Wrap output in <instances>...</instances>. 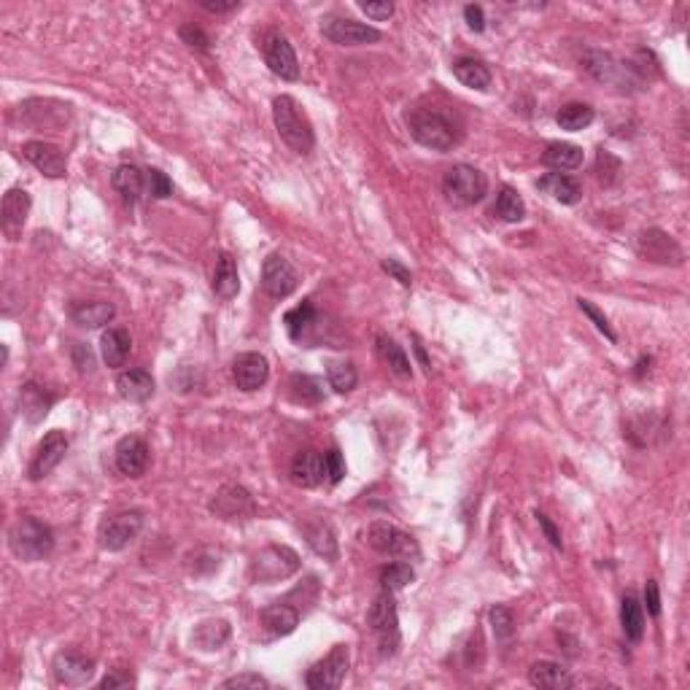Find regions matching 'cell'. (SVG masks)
Here are the masks:
<instances>
[{
  "instance_id": "obj_21",
  "label": "cell",
  "mask_w": 690,
  "mask_h": 690,
  "mask_svg": "<svg viewBox=\"0 0 690 690\" xmlns=\"http://www.w3.org/2000/svg\"><path fill=\"white\" fill-rule=\"evenodd\" d=\"M326 474V464H324V456L318 451H302L294 456L292 467H289V477L294 486L300 489H316L318 482L324 480Z\"/></svg>"
},
{
  "instance_id": "obj_47",
  "label": "cell",
  "mask_w": 690,
  "mask_h": 690,
  "mask_svg": "<svg viewBox=\"0 0 690 690\" xmlns=\"http://www.w3.org/2000/svg\"><path fill=\"white\" fill-rule=\"evenodd\" d=\"M267 685L270 682L256 671H243V674H235V677L222 682V687H267Z\"/></svg>"
},
{
  "instance_id": "obj_23",
  "label": "cell",
  "mask_w": 690,
  "mask_h": 690,
  "mask_svg": "<svg viewBox=\"0 0 690 690\" xmlns=\"http://www.w3.org/2000/svg\"><path fill=\"white\" fill-rule=\"evenodd\" d=\"M116 391L127 402H146L154 396V378L149 370H141V367L124 370L116 378Z\"/></svg>"
},
{
  "instance_id": "obj_46",
  "label": "cell",
  "mask_w": 690,
  "mask_h": 690,
  "mask_svg": "<svg viewBox=\"0 0 690 690\" xmlns=\"http://www.w3.org/2000/svg\"><path fill=\"white\" fill-rule=\"evenodd\" d=\"M324 464H326V477L329 482H340L345 477V459L337 448H332L326 456H324Z\"/></svg>"
},
{
  "instance_id": "obj_48",
  "label": "cell",
  "mask_w": 690,
  "mask_h": 690,
  "mask_svg": "<svg viewBox=\"0 0 690 690\" xmlns=\"http://www.w3.org/2000/svg\"><path fill=\"white\" fill-rule=\"evenodd\" d=\"M178 33H181L184 43H189V46H194V49H202V51H208V46H211V38L205 35L200 27H194V25H184Z\"/></svg>"
},
{
  "instance_id": "obj_52",
  "label": "cell",
  "mask_w": 690,
  "mask_h": 690,
  "mask_svg": "<svg viewBox=\"0 0 690 690\" xmlns=\"http://www.w3.org/2000/svg\"><path fill=\"white\" fill-rule=\"evenodd\" d=\"M359 9L375 22H386L394 14V4H388V0H383V4H362Z\"/></svg>"
},
{
  "instance_id": "obj_51",
  "label": "cell",
  "mask_w": 690,
  "mask_h": 690,
  "mask_svg": "<svg viewBox=\"0 0 690 690\" xmlns=\"http://www.w3.org/2000/svg\"><path fill=\"white\" fill-rule=\"evenodd\" d=\"M74 362H76L79 372H92L95 370V357H92V351L87 349L84 342L74 345Z\"/></svg>"
},
{
  "instance_id": "obj_4",
  "label": "cell",
  "mask_w": 690,
  "mask_h": 690,
  "mask_svg": "<svg viewBox=\"0 0 690 690\" xmlns=\"http://www.w3.org/2000/svg\"><path fill=\"white\" fill-rule=\"evenodd\" d=\"M486 192H489V178L472 165H453L443 176V194L451 205H456V208L477 205L482 197H486Z\"/></svg>"
},
{
  "instance_id": "obj_18",
  "label": "cell",
  "mask_w": 690,
  "mask_h": 690,
  "mask_svg": "<svg viewBox=\"0 0 690 690\" xmlns=\"http://www.w3.org/2000/svg\"><path fill=\"white\" fill-rule=\"evenodd\" d=\"M267 378H270V365L256 351L240 354L232 362V380L240 391H256L267 383Z\"/></svg>"
},
{
  "instance_id": "obj_17",
  "label": "cell",
  "mask_w": 690,
  "mask_h": 690,
  "mask_svg": "<svg viewBox=\"0 0 690 690\" xmlns=\"http://www.w3.org/2000/svg\"><path fill=\"white\" fill-rule=\"evenodd\" d=\"M114 459H116V469L127 477H141L149 467V445L141 440V437H122L116 443V451H114Z\"/></svg>"
},
{
  "instance_id": "obj_2",
  "label": "cell",
  "mask_w": 690,
  "mask_h": 690,
  "mask_svg": "<svg viewBox=\"0 0 690 690\" xmlns=\"http://www.w3.org/2000/svg\"><path fill=\"white\" fill-rule=\"evenodd\" d=\"M9 547L20 561H41L54 550V531L38 518H20L9 531Z\"/></svg>"
},
{
  "instance_id": "obj_5",
  "label": "cell",
  "mask_w": 690,
  "mask_h": 690,
  "mask_svg": "<svg viewBox=\"0 0 690 690\" xmlns=\"http://www.w3.org/2000/svg\"><path fill=\"white\" fill-rule=\"evenodd\" d=\"M407 127L410 135L416 141L432 152H451L459 144V135L453 129V124L443 116V114H432V111H416L407 116Z\"/></svg>"
},
{
  "instance_id": "obj_9",
  "label": "cell",
  "mask_w": 690,
  "mask_h": 690,
  "mask_svg": "<svg viewBox=\"0 0 690 690\" xmlns=\"http://www.w3.org/2000/svg\"><path fill=\"white\" fill-rule=\"evenodd\" d=\"M321 35L337 46H365V43H378L380 30L349 17H329L321 25Z\"/></svg>"
},
{
  "instance_id": "obj_22",
  "label": "cell",
  "mask_w": 690,
  "mask_h": 690,
  "mask_svg": "<svg viewBox=\"0 0 690 690\" xmlns=\"http://www.w3.org/2000/svg\"><path fill=\"white\" fill-rule=\"evenodd\" d=\"M297 626H300V612L286 601H275L262 609V629L275 639L289 637Z\"/></svg>"
},
{
  "instance_id": "obj_24",
  "label": "cell",
  "mask_w": 690,
  "mask_h": 690,
  "mask_svg": "<svg viewBox=\"0 0 690 690\" xmlns=\"http://www.w3.org/2000/svg\"><path fill=\"white\" fill-rule=\"evenodd\" d=\"M529 682L542 690H561L572 685L569 669H564L556 661H537L529 666Z\"/></svg>"
},
{
  "instance_id": "obj_31",
  "label": "cell",
  "mask_w": 690,
  "mask_h": 690,
  "mask_svg": "<svg viewBox=\"0 0 690 690\" xmlns=\"http://www.w3.org/2000/svg\"><path fill=\"white\" fill-rule=\"evenodd\" d=\"M620 626H623V634L629 642H642L645 637V609L639 604L637 596H623V601H620Z\"/></svg>"
},
{
  "instance_id": "obj_39",
  "label": "cell",
  "mask_w": 690,
  "mask_h": 690,
  "mask_svg": "<svg viewBox=\"0 0 690 690\" xmlns=\"http://www.w3.org/2000/svg\"><path fill=\"white\" fill-rule=\"evenodd\" d=\"M596 119L593 108L585 106V103H567L559 114H556V122L561 124V129H569V132H580L585 127H591Z\"/></svg>"
},
{
  "instance_id": "obj_12",
  "label": "cell",
  "mask_w": 690,
  "mask_h": 690,
  "mask_svg": "<svg viewBox=\"0 0 690 690\" xmlns=\"http://www.w3.org/2000/svg\"><path fill=\"white\" fill-rule=\"evenodd\" d=\"M637 251H639L642 259L655 262V264H674V267H679L685 262V251L679 248V243L669 232H663L658 227L645 230L637 238Z\"/></svg>"
},
{
  "instance_id": "obj_29",
  "label": "cell",
  "mask_w": 690,
  "mask_h": 690,
  "mask_svg": "<svg viewBox=\"0 0 690 690\" xmlns=\"http://www.w3.org/2000/svg\"><path fill=\"white\" fill-rule=\"evenodd\" d=\"M537 186H539L545 194L553 197V200L564 202V205H575V202L583 200V186H580L575 178L564 176V173H547L545 178H539Z\"/></svg>"
},
{
  "instance_id": "obj_10",
  "label": "cell",
  "mask_w": 690,
  "mask_h": 690,
  "mask_svg": "<svg viewBox=\"0 0 690 690\" xmlns=\"http://www.w3.org/2000/svg\"><path fill=\"white\" fill-rule=\"evenodd\" d=\"M300 284L297 270L289 264L286 256L281 254H270L262 264V289L272 297V300H284L289 297Z\"/></svg>"
},
{
  "instance_id": "obj_1",
  "label": "cell",
  "mask_w": 690,
  "mask_h": 690,
  "mask_svg": "<svg viewBox=\"0 0 690 690\" xmlns=\"http://www.w3.org/2000/svg\"><path fill=\"white\" fill-rule=\"evenodd\" d=\"M272 122H275V129H278L281 141L297 152V154H310L313 146H316V135H313V127L305 116V111L297 106L294 98L289 95H281L272 100Z\"/></svg>"
},
{
  "instance_id": "obj_35",
  "label": "cell",
  "mask_w": 690,
  "mask_h": 690,
  "mask_svg": "<svg viewBox=\"0 0 690 690\" xmlns=\"http://www.w3.org/2000/svg\"><path fill=\"white\" fill-rule=\"evenodd\" d=\"M284 321H286L289 337L297 340V342H305L308 334H310V332L316 329V324H318V313H316V308L310 305V300H305L302 305H297L294 310H289Z\"/></svg>"
},
{
  "instance_id": "obj_45",
  "label": "cell",
  "mask_w": 690,
  "mask_h": 690,
  "mask_svg": "<svg viewBox=\"0 0 690 690\" xmlns=\"http://www.w3.org/2000/svg\"><path fill=\"white\" fill-rule=\"evenodd\" d=\"M146 186H149V194L157 197V200H165V197L173 194V181L162 170H157V168L146 170Z\"/></svg>"
},
{
  "instance_id": "obj_57",
  "label": "cell",
  "mask_w": 690,
  "mask_h": 690,
  "mask_svg": "<svg viewBox=\"0 0 690 690\" xmlns=\"http://www.w3.org/2000/svg\"><path fill=\"white\" fill-rule=\"evenodd\" d=\"M412 342H416V354H419V359H421V365H424V370H432L429 367V359H427V351H424V345H421V340L412 334Z\"/></svg>"
},
{
  "instance_id": "obj_43",
  "label": "cell",
  "mask_w": 690,
  "mask_h": 690,
  "mask_svg": "<svg viewBox=\"0 0 690 690\" xmlns=\"http://www.w3.org/2000/svg\"><path fill=\"white\" fill-rule=\"evenodd\" d=\"M489 617H491V626H494V631H497V639H510V637H513V631H515V617H513V612H510L507 607L497 604V607L489 612Z\"/></svg>"
},
{
  "instance_id": "obj_14",
  "label": "cell",
  "mask_w": 690,
  "mask_h": 690,
  "mask_svg": "<svg viewBox=\"0 0 690 690\" xmlns=\"http://www.w3.org/2000/svg\"><path fill=\"white\" fill-rule=\"evenodd\" d=\"M51 669H54V677H57L59 685L82 687V685H87V682L92 679V674H95V661L87 658V655H82V653L67 650V653H59V655L54 658Z\"/></svg>"
},
{
  "instance_id": "obj_8",
  "label": "cell",
  "mask_w": 690,
  "mask_h": 690,
  "mask_svg": "<svg viewBox=\"0 0 690 690\" xmlns=\"http://www.w3.org/2000/svg\"><path fill=\"white\" fill-rule=\"evenodd\" d=\"M349 666H351L349 645H334L326 658H321L318 663H313L308 669L305 685L310 690H334V687L342 685L345 674H349Z\"/></svg>"
},
{
  "instance_id": "obj_36",
  "label": "cell",
  "mask_w": 690,
  "mask_h": 690,
  "mask_svg": "<svg viewBox=\"0 0 690 690\" xmlns=\"http://www.w3.org/2000/svg\"><path fill=\"white\" fill-rule=\"evenodd\" d=\"M227 639H230V623H227V620H205V623H200L194 629V637H192V642L200 650H205V653L219 650Z\"/></svg>"
},
{
  "instance_id": "obj_54",
  "label": "cell",
  "mask_w": 690,
  "mask_h": 690,
  "mask_svg": "<svg viewBox=\"0 0 690 690\" xmlns=\"http://www.w3.org/2000/svg\"><path fill=\"white\" fill-rule=\"evenodd\" d=\"M645 604H647V612L653 617L661 615V593H658V583L655 580H647V585H645Z\"/></svg>"
},
{
  "instance_id": "obj_11",
  "label": "cell",
  "mask_w": 690,
  "mask_h": 690,
  "mask_svg": "<svg viewBox=\"0 0 690 690\" xmlns=\"http://www.w3.org/2000/svg\"><path fill=\"white\" fill-rule=\"evenodd\" d=\"M141 529H144V513H137V510L119 513L100 526V547L111 550V553H119V550H124L137 534H141Z\"/></svg>"
},
{
  "instance_id": "obj_6",
  "label": "cell",
  "mask_w": 690,
  "mask_h": 690,
  "mask_svg": "<svg viewBox=\"0 0 690 690\" xmlns=\"http://www.w3.org/2000/svg\"><path fill=\"white\" fill-rule=\"evenodd\" d=\"M365 539L372 550H378V553L383 556H391V559H419L421 550H419V542L412 539L407 531L396 529L394 523H386V521H375L367 526L365 531Z\"/></svg>"
},
{
  "instance_id": "obj_41",
  "label": "cell",
  "mask_w": 690,
  "mask_h": 690,
  "mask_svg": "<svg viewBox=\"0 0 690 690\" xmlns=\"http://www.w3.org/2000/svg\"><path fill=\"white\" fill-rule=\"evenodd\" d=\"M412 580H416V572H412V567L404 564V561H396V564H391V567H386V569L380 572V585H383V591H388V593L402 591V588L410 585Z\"/></svg>"
},
{
  "instance_id": "obj_40",
  "label": "cell",
  "mask_w": 690,
  "mask_h": 690,
  "mask_svg": "<svg viewBox=\"0 0 690 690\" xmlns=\"http://www.w3.org/2000/svg\"><path fill=\"white\" fill-rule=\"evenodd\" d=\"M326 378H329V386L337 391V394H349L357 388L359 383V375H357V367L351 362H332L329 370H326Z\"/></svg>"
},
{
  "instance_id": "obj_3",
  "label": "cell",
  "mask_w": 690,
  "mask_h": 690,
  "mask_svg": "<svg viewBox=\"0 0 690 690\" xmlns=\"http://www.w3.org/2000/svg\"><path fill=\"white\" fill-rule=\"evenodd\" d=\"M297 569H300V556L292 547L267 545L254 556V561L248 567V577H251V583L270 585V583H281V580L292 577Z\"/></svg>"
},
{
  "instance_id": "obj_34",
  "label": "cell",
  "mask_w": 690,
  "mask_h": 690,
  "mask_svg": "<svg viewBox=\"0 0 690 690\" xmlns=\"http://www.w3.org/2000/svg\"><path fill=\"white\" fill-rule=\"evenodd\" d=\"M114 316H116V308L111 302H76L71 308V318L87 329L106 326L108 321H114Z\"/></svg>"
},
{
  "instance_id": "obj_28",
  "label": "cell",
  "mask_w": 690,
  "mask_h": 690,
  "mask_svg": "<svg viewBox=\"0 0 690 690\" xmlns=\"http://www.w3.org/2000/svg\"><path fill=\"white\" fill-rule=\"evenodd\" d=\"M453 76L464 87L477 90V92H486L491 87V71L480 59H474V57H459L453 62Z\"/></svg>"
},
{
  "instance_id": "obj_55",
  "label": "cell",
  "mask_w": 690,
  "mask_h": 690,
  "mask_svg": "<svg viewBox=\"0 0 690 690\" xmlns=\"http://www.w3.org/2000/svg\"><path fill=\"white\" fill-rule=\"evenodd\" d=\"M200 6H202L205 12H211V14H227V12H235L240 4H238V0H232V4H216V0H200Z\"/></svg>"
},
{
  "instance_id": "obj_33",
  "label": "cell",
  "mask_w": 690,
  "mask_h": 690,
  "mask_svg": "<svg viewBox=\"0 0 690 690\" xmlns=\"http://www.w3.org/2000/svg\"><path fill=\"white\" fill-rule=\"evenodd\" d=\"M542 162L553 170H577L585 162V154L575 144H550L542 154Z\"/></svg>"
},
{
  "instance_id": "obj_50",
  "label": "cell",
  "mask_w": 690,
  "mask_h": 690,
  "mask_svg": "<svg viewBox=\"0 0 690 690\" xmlns=\"http://www.w3.org/2000/svg\"><path fill=\"white\" fill-rule=\"evenodd\" d=\"M388 275H391V278L394 281H399L402 286H410L412 284V275H410V270L407 267H402L396 259H383V264H380Z\"/></svg>"
},
{
  "instance_id": "obj_32",
  "label": "cell",
  "mask_w": 690,
  "mask_h": 690,
  "mask_svg": "<svg viewBox=\"0 0 690 690\" xmlns=\"http://www.w3.org/2000/svg\"><path fill=\"white\" fill-rule=\"evenodd\" d=\"M214 292L222 300H232L240 292V275H238V264L230 254H222L214 270Z\"/></svg>"
},
{
  "instance_id": "obj_26",
  "label": "cell",
  "mask_w": 690,
  "mask_h": 690,
  "mask_svg": "<svg viewBox=\"0 0 690 690\" xmlns=\"http://www.w3.org/2000/svg\"><path fill=\"white\" fill-rule=\"evenodd\" d=\"M54 404V396L46 394L38 383H25L22 391H20V412L30 421V424H38L46 419V412L51 410Z\"/></svg>"
},
{
  "instance_id": "obj_15",
  "label": "cell",
  "mask_w": 690,
  "mask_h": 690,
  "mask_svg": "<svg viewBox=\"0 0 690 690\" xmlns=\"http://www.w3.org/2000/svg\"><path fill=\"white\" fill-rule=\"evenodd\" d=\"M65 453H67V437H65V432H59V429L49 432V435L41 440L35 456H33V461H30V469H27L30 480L46 477V474L65 459Z\"/></svg>"
},
{
  "instance_id": "obj_44",
  "label": "cell",
  "mask_w": 690,
  "mask_h": 690,
  "mask_svg": "<svg viewBox=\"0 0 690 690\" xmlns=\"http://www.w3.org/2000/svg\"><path fill=\"white\" fill-rule=\"evenodd\" d=\"M577 305H580V310H583V313H585V316H588V318L596 324V329H599V332H601V334H604L609 342H615V340H617V334H615V329L609 326L607 316H604V313H601V310H599V308H596L591 300H583V297H580V300H577Z\"/></svg>"
},
{
  "instance_id": "obj_27",
  "label": "cell",
  "mask_w": 690,
  "mask_h": 690,
  "mask_svg": "<svg viewBox=\"0 0 690 690\" xmlns=\"http://www.w3.org/2000/svg\"><path fill=\"white\" fill-rule=\"evenodd\" d=\"M302 534H305L308 545L313 547V553H318L326 561H337V537H334V529L326 521L302 523Z\"/></svg>"
},
{
  "instance_id": "obj_16",
  "label": "cell",
  "mask_w": 690,
  "mask_h": 690,
  "mask_svg": "<svg viewBox=\"0 0 690 690\" xmlns=\"http://www.w3.org/2000/svg\"><path fill=\"white\" fill-rule=\"evenodd\" d=\"M22 157L35 168L41 170L46 178H65L67 176V160L65 154L51 146V144H43V141H30L22 146Z\"/></svg>"
},
{
  "instance_id": "obj_49",
  "label": "cell",
  "mask_w": 690,
  "mask_h": 690,
  "mask_svg": "<svg viewBox=\"0 0 690 690\" xmlns=\"http://www.w3.org/2000/svg\"><path fill=\"white\" fill-rule=\"evenodd\" d=\"M537 523H539V529H542V534H545V539L553 545L556 550H561L564 547V539H561V531L556 529V523L550 521L545 513H537Z\"/></svg>"
},
{
  "instance_id": "obj_19",
  "label": "cell",
  "mask_w": 690,
  "mask_h": 690,
  "mask_svg": "<svg viewBox=\"0 0 690 690\" xmlns=\"http://www.w3.org/2000/svg\"><path fill=\"white\" fill-rule=\"evenodd\" d=\"M211 510L224 518V521H243L248 515H254L256 505H254V497L243 489V486H224L214 502H211Z\"/></svg>"
},
{
  "instance_id": "obj_30",
  "label": "cell",
  "mask_w": 690,
  "mask_h": 690,
  "mask_svg": "<svg viewBox=\"0 0 690 690\" xmlns=\"http://www.w3.org/2000/svg\"><path fill=\"white\" fill-rule=\"evenodd\" d=\"M100 351H103V362L114 370L124 367V362L129 359L132 351V340L124 329H108L100 340Z\"/></svg>"
},
{
  "instance_id": "obj_7",
  "label": "cell",
  "mask_w": 690,
  "mask_h": 690,
  "mask_svg": "<svg viewBox=\"0 0 690 690\" xmlns=\"http://www.w3.org/2000/svg\"><path fill=\"white\" fill-rule=\"evenodd\" d=\"M367 623L378 637L380 653L394 655L399 647V617H396V601L388 591H383L367 609Z\"/></svg>"
},
{
  "instance_id": "obj_42",
  "label": "cell",
  "mask_w": 690,
  "mask_h": 690,
  "mask_svg": "<svg viewBox=\"0 0 690 690\" xmlns=\"http://www.w3.org/2000/svg\"><path fill=\"white\" fill-rule=\"evenodd\" d=\"M289 391H292V399H294V402H302V404H316V402H321V396H324L318 380L310 378V375H292Z\"/></svg>"
},
{
  "instance_id": "obj_56",
  "label": "cell",
  "mask_w": 690,
  "mask_h": 690,
  "mask_svg": "<svg viewBox=\"0 0 690 690\" xmlns=\"http://www.w3.org/2000/svg\"><path fill=\"white\" fill-rule=\"evenodd\" d=\"M127 685H132V677H129V674H108V677H103V682H100V687H103V690L127 687Z\"/></svg>"
},
{
  "instance_id": "obj_37",
  "label": "cell",
  "mask_w": 690,
  "mask_h": 690,
  "mask_svg": "<svg viewBox=\"0 0 690 690\" xmlns=\"http://www.w3.org/2000/svg\"><path fill=\"white\" fill-rule=\"evenodd\" d=\"M491 211H494V216H499L502 222L515 224V222H523V219H526V202H523V197H521L515 189L502 186Z\"/></svg>"
},
{
  "instance_id": "obj_20",
  "label": "cell",
  "mask_w": 690,
  "mask_h": 690,
  "mask_svg": "<svg viewBox=\"0 0 690 690\" xmlns=\"http://www.w3.org/2000/svg\"><path fill=\"white\" fill-rule=\"evenodd\" d=\"M30 205H33V200L25 189H9L6 192L4 205H0V216H4V232L12 240L22 232V227L30 216Z\"/></svg>"
},
{
  "instance_id": "obj_25",
  "label": "cell",
  "mask_w": 690,
  "mask_h": 690,
  "mask_svg": "<svg viewBox=\"0 0 690 690\" xmlns=\"http://www.w3.org/2000/svg\"><path fill=\"white\" fill-rule=\"evenodd\" d=\"M111 184L122 194V200L132 205L141 200V194L146 189V170L135 168V165H119L111 176Z\"/></svg>"
},
{
  "instance_id": "obj_38",
  "label": "cell",
  "mask_w": 690,
  "mask_h": 690,
  "mask_svg": "<svg viewBox=\"0 0 690 690\" xmlns=\"http://www.w3.org/2000/svg\"><path fill=\"white\" fill-rule=\"evenodd\" d=\"M378 354H380V359L388 365V370L396 372L399 378H410V375H412V367H410L407 354L402 351V345H396L391 337L378 334Z\"/></svg>"
},
{
  "instance_id": "obj_13",
  "label": "cell",
  "mask_w": 690,
  "mask_h": 690,
  "mask_svg": "<svg viewBox=\"0 0 690 690\" xmlns=\"http://www.w3.org/2000/svg\"><path fill=\"white\" fill-rule=\"evenodd\" d=\"M264 62H267L270 71L278 79H284V82H297L300 79V62H297L294 46L281 33H270L267 35V41H264Z\"/></svg>"
},
{
  "instance_id": "obj_53",
  "label": "cell",
  "mask_w": 690,
  "mask_h": 690,
  "mask_svg": "<svg viewBox=\"0 0 690 690\" xmlns=\"http://www.w3.org/2000/svg\"><path fill=\"white\" fill-rule=\"evenodd\" d=\"M464 20H467V27L474 30V33H482V30H486V14H482V9L474 6V4L464 6Z\"/></svg>"
}]
</instances>
